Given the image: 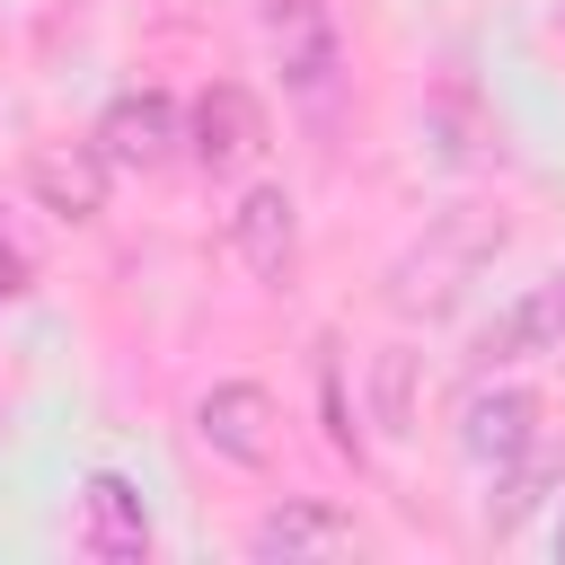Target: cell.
<instances>
[{
	"instance_id": "cell-1",
	"label": "cell",
	"mask_w": 565,
	"mask_h": 565,
	"mask_svg": "<svg viewBox=\"0 0 565 565\" xmlns=\"http://www.w3.org/2000/svg\"><path fill=\"white\" fill-rule=\"evenodd\" d=\"M256 18H265V53L282 71V97L309 124H335V97H344V26H335V0H256Z\"/></svg>"
},
{
	"instance_id": "cell-2",
	"label": "cell",
	"mask_w": 565,
	"mask_h": 565,
	"mask_svg": "<svg viewBox=\"0 0 565 565\" xmlns=\"http://www.w3.org/2000/svg\"><path fill=\"white\" fill-rule=\"evenodd\" d=\"M494 256H503V221H441V230H433V247H415V256L388 274V300H397L406 318H415V309H424V318H441V309H450V300H459Z\"/></svg>"
},
{
	"instance_id": "cell-3",
	"label": "cell",
	"mask_w": 565,
	"mask_h": 565,
	"mask_svg": "<svg viewBox=\"0 0 565 565\" xmlns=\"http://www.w3.org/2000/svg\"><path fill=\"white\" fill-rule=\"evenodd\" d=\"M539 397L530 388H512V380H494V371H477V388H468V406H459V459H468V477H512L547 433H539Z\"/></svg>"
},
{
	"instance_id": "cell-4",
	"label": "cell",
	"mask_w": 565,
	"mask_h": 565,
	"mask_svg": "<svg viewBox=\"0 0 565 565\" xmlns=\"http://www.w3.org/2000/svg\"><path fill=\"white\" fill-rule=\"evenodd\" d=\"M194 441L221 459V468H274V441H282V406H274V388H256V380H212L203 397H194Z\"/></svg>"
},
{
	"instance_id": "cell-5",
	"label": "cell",
	"mask_w": 565,
	"mask_h": 565,
	"mask_svg": "<svg viewBox=\"0 0 565 565\" xmlns=\"http://www.w3.org/2000/svg\"><path fill=\"white\" fill-rule=\"evenodd\" d=\"M539 353H565V265L539 274V282H521V291L477 327V344H468L477 371H512V362H539Z\"/></svg>"
},
{
	"instance_id": "cell-6",
	"label": "cell",
	"mask_w": 565,
	"mask_h": 565,
	"mask_svg": "<svg viewBox=\"0 0 565 565\" xmlns=\"http://www.w3.org/2000/svg\"><path fill=\"white\" fill-rule=\"evenodd\" d=\"M256 150H265V106H256V88H238V79L194 88V106H185V159H194L203 177H238Z\"/></svg>"
},
{
	"instance_id": "cell-7",
	"label": "cell",
	"mask_w": 565,
	"mask_h": 565,
	"mask_svg": "<svg viewBox=\"0 0 565 565\" xmlns=\"http://www.w3.org/2000/svg\"><path fill=\"white\" fill-rule=\"evenodd\" d=\"M97 150L115 159V177H150L159 159L185 150V106L168 88H124L106 115H97Z\"/></svg>"
},
{
	"instance_id": "cell-8",
	"label": "cell",
	"mask_w": 565,
	"mask_h": 565,
	"mask_svg": "<svg viewBox=\"0 0 565 565\" xmlns=\"http://www.w3.org/2000/svg\"><path fill=\"white\" fill-rule=\"evenodd\" d=\"M230 256H238L265 291H282V282L300 274V203H291V185H247V194L230 203Z\"/></svg>"
},
{
	"instance_id": "cell-9",
	"label": "cell",
	"mask_w": 565,
	"mask_h": 565,
	"mask_svg": "<svg viewBox=\"0 0 565 565\" xmlns=\"http://www.w3.org/2000/svg\"><path fill=\"white\" fill-rule=\"evenodd\" d=\"M106 177H115V159L97 150V132L88 141H35L26 150V185H35V203L53 221H97L106 212Z\"/></svg>"
},
{
	"instance_id": "cell-10",
	"label": "cell",
	"mask_w": 565,
	"mask_h": 565,
	"mask_svg": "<svg viewBox=\"0 0 565 565\" xmlns=\"http://www.w3.org/2000/svg\"><path fill=\"white\" fill-rule=\"evenodd\" d=\"M79 547H88V556H106V565L150 556V503H141V486H132V477H115V468L79 477Z\"/></svg>"
},
{
	"instance_id": "cell-11",
	"label": "cell",
	"mask_w": 565,
	"mask_h": 565,
	"mask_svg": "<svg viewBox=\"0 0 565 565\" xmlns=\"http://www.w3.org/2000/svg\"><path fill=\"white\" fill-rule=\"evenodd\" d=\"M247 547H256V556H362V521L335 512V503L291 494V503H274V512L247 530Z\"/></svg>"
},
{
	"instance_id": "cell-12",
	"label": "cell",
	"mask_w": 565,
	"mask_h": 565,
	"mask_svg": "<svg viewBox=\"0 0 565 565\" xmlns=\"http://www.w3.org/2000/svg\"><path fill=\"white\" fill-rule=\"evenodd\" d=\"M556 486H565V441H539L512 477H494V494H486V530H494V539H503V530H521Z\"/></svg>"
},
{
	"instance_id": "cell-13",
	"label": "cell",
	"mask_w": 565,
	"mask_h": 565,
	"mask_svg": "<svg viewBox=\"0 0 565 565\" xmlns=\"http://www.w3.org/2000/svg\"><path fill=\"white\" fill-rule=\"evenodd\" d=\"M371 424H380L388 441L415 433V353H406V344H388V353L371 362Z\"/></svg>"
},
{
	"instance_id": "cell-14",
	"label": "cell",
	"mask_w": 565,
	"mask_h": 565,
	"mask_svg": "<svg viewBox=\"0 0 565 565\" xmlns=\"http://www.w3.org/2000/svg\"><path fill=\"white\" fill-rule=\"evenodd\" d=\"M26 282H35V256L0 230V300H26Z\"/></svg>"
},
{
	"instance_id": "cell-15",
	"label": "cell",
	"mask_w": 565,
	"mask_h": 565,
	"mask_svg": "<svg viewBox=\"0 0 565 565\" xmlns=\"http://www.w3.org/2000/svg\"><path fill=\"white\" fill-rule=\"evenodd\" d=\"M547 547H556V565H565V512H556V530H547Z\"/></svg>"
}]
</instances>
